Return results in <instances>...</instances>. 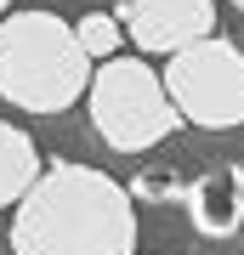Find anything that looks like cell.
Masks as SVG:
<instances>
[{"mask_svg":"<svg viewBox=\"0 0 244 255\" xmlns=\"http://www.w3.org/2000/svg\"><path fill=\"white\" fill-rule=\"evenodd\" d=\"M119 23L131 28L136 51L171 57L216 28V0H119Z\"/></svg>","mask_w":244,"mask_h":255,"instance_id":"cell-5","label":"cell"},{"mask_svg":"<svg viewBox=\"0 0 244 255\" xmlns=\"http://www.w3.org/2000/svg\"><path fill=\"white\" fill-rule=\"evenodd\" d=\"M40 170H45V164L34 153V136L0 119V210H6V204H23V193L40 182Z\"/></svg>","mask_w":244,"mask_h":255,"instance_id":"cell-7","label":"cell"},{"mask_svg":"<svg viewBox=\"0 0 244 255\" xmlns=\"http://www.w3.org/2000/svg\"><path fill=\"white\" fill-rule=\"evenodd\" d=\"M227 6H239V11H244V0H227Z\"/></svg>","mask_w":244,"mask_h":255,"instance_id":"cell-11","label":"cell"},{"mask_svg":"<svg viewBox=\"0 0 244 255\" xmlns=\"http://www.w3.org/2000/svg\"><path fill=\"white\" fill-rule=\"evenodd\" d=\"M131 199H136V204H182V199H188V182H182L176 170L148 164V170L131 176Z\"/></svg>","mask_w":244,"mask_h":255,"instance_id":"cell-8","label":"cell"},{"mask_svg":"<svg viewBox=\"0 0 244 255\" xmlns=\"http://www.w3.org/2000/svg\"><path fill=\"white\" fill-rule=\"evenodd\" d=\"M6 11H11V0H0V17H6Z\"/></svg>","mask_w":244,"mask_h":255,"instance_id":"cell-10","label":"cell"},{"mask_svg":"<svg viewBox=\"0 0 244 255\" xmlns=\"http://www.w3.org/2000/svg\"><path fill=\"white\" fill-rule=\"evenodd\" d=\"M165 91L188 125L199 130H239L244 125V51L233 40H193V46L171 51L165 63Z\"/></svg>","mask_w":244,"mask_h":255,"instance_id":"cell-4","label":"cell"},{"mask_svg":"<svg viewBox=\"0 0 244 255\" xmlns=\"http://www.w3.org/2000/svg\"><path fill=\"white\" fill-rule=\"evenodd\" d=\"M74 28H80L85 51L97 57V63H102V57H119V40H125V23H119V11H85Z\"/></svg>","mask_w":244,"mask_h":255,"instance_id":"cell-9","label":"cell"},{"mask_svg":"<svg viewBox=\"0 0 244 255\" xmlns=\"http://www.w3.org/2000/svg\"><path fill=\"white\" fill-rule=\"evenodd\" d=\"M131 250H136L131 187L74 159L45 164L11 216V255H131Z\"/></svg>","mask_w":244,"mask_h":255,"instance_id":"cell-1","label":"cell"},{"mask_svg":"<svg viewBox=\"0 0 244 255\" xmlns=\"http://www.w3.org/2000/svg\"><path fill=\"white\" fill-rule=\"evenodd\" d=\"M91 125L114 153H148L182 125L176 97L165 91V74H154L142 57H102L91 74Z\"/></svg>","mask_w":244,"mask_h":255,"instance_id":"cell-3","label":"cell"},{"mask_svg":"<svg viewBox=\"0 0 244 255\" xmlns=\"http://www.w3.org/2000/svg\"><path fill=\"white\" fill-rule=\"evenodd\" d=\"M188 221L199 238H227L244 227V170H205L199 182H188Z\"/></svg>","mask_w":244,"mask_h":255,"instance_id":"cell-6","label":"cell"},{"mask_svg":"<svg viewBox=\"0 0 244 255\" xmlns=\"http://www.w3.org/2000/svg\"><path fill=\"white\" fill-rule=\"evenodd\" d=\"M97 57L80 28L57 11H6L0 17V102L17 114H68L91 91Z\"/></svg>","mask_w":244,"mask_h":255,"instance_id":"cell-2","label":"cell"}]
</instances>
